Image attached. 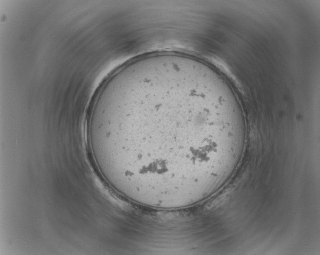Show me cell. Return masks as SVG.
I'll return each instance as SVG.
<instances>
[{"instance_id": "cell-1", "label": "cell", "mask_w": 320, "mask_h": 255, "mask_svg": "<svg viewBox=\"0 0 320 255\" xmlns=\"http://www.w3.org/2000/svg\"><path fill=\"white\" fill-rule=\"evenodd\" d=\"M247 126L234 93L200 62L166 55L131 63L100 93L90 143L125 197L172 207L227 180L241 158Z\"/></svg>"}]
</instances>
